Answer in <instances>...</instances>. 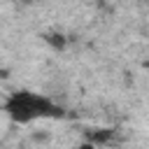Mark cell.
<instances>
[{"label": "cell", "instance_id": "obj_1", "mask_svg": "<svg viewBox=\"0 0 149 149\" xmlns=\"http://www.w3.org/2000/svg\"><path fill=\"white\" fill-rule=\"evenodd\" d=\"M5 112L14 123H33L40 119H58L63 116L61 105H56L51 98L35 93V91H14L5 100Z\"/></svg>", "mask_w": 149, "mask_h": 149}, {"label": "cell", "instance_id": "obj_2", "mask_svg": "<svg viewBox=\"0 0 149 149\" xmlns=\"http://www.w3.org/2000/svg\"><path fill=\"white\" fill-rule=\"evenodd\" d=\"M49 42H51L54 47H58V49H63V47H65V40H63V35H49Z\"/></svg>", "mask_w": 149, "mask_h": 149}, {"label": "cell", "instance_id": "obj_3", "mask_svg": "<svg viewBox=\"0 0 149 149\" xmlns=\"http://www.w3.org/2000/svg\"><path fill=\"white\" fill-rule=\"evenodd\" d=\"M77 149H95V144H91V142H84V144H79Z\"/></svg>", "mask_w": 149, "mask_h": 149}]
</instances>
